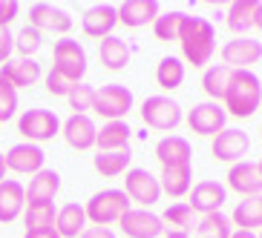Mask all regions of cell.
I'll list each match as a JSON object with an SVG mask.
<instances>
[{
	"label": "cell",
	"instance_id": "2e32d148",
	"mask_svg": "<svg viewBox=\"0 0 262 238\" xmlns=\"http://www.w3.org/2000/svg\"><path fill=\"white\" fill-rule=\"evenodd\" d=\"M228 187L239 195H262V169L259 161H239L228 169Z\"/></svg>",
	"mask_w": 262,
	"mask_h": 238
},
{
	"label": "cell",
	"instance_id": "1f68e13d",
	"mask_svg": "<svg viewBox=\"0 0 262 238\" xmlns=\"http://www.w3.org/2000/svg\"><path fill=\"white\" fill-rule=\"evenodd\" d=\"M156 84L162 89H167V92H173V89H179L185 84V63H182V58H176V55L162 58L159 66H156Z\"/></svg>",
	"mask_w": 262,
	"mask_h": 238
},
{
	"label": "cell",
	"instance_id": "7c38bea8",
	"mask_svg": "<svg viewBox=\"0 0 262 238\" xmlns=\"http://www.w3.org/2000/svg\"><path fill=\"white\" fill-rule=\"evenodd\" d=\"M116 26H118V6H113V3H95L81 17V29H84L86 38L104 40L113 35Z\"/></svg>",
	"mask_w": 262,
	"mask_h": 238
},
{
	"label": "cell",
	"instance_id": "5bb4252c",
	"mask_svg": "<svg viewBox=\"0 0 262 238\" xmlns=\"http://www.w3.org/2000/svg\"><path fill=\"white\" fill-rule=\"evenodd\" d=\"M228 201V187L219 184V181H199V184L190 190V209L193 213H202V215H210V213H222V204Z\"/></svg>",
	"mask_w": 262,
	"mask_h": 238
},
{
	"label": "cell",
	"instance_id": "44dd1931",
	"mask_svg": "<svg viewBox=\"0 0 262 238\" xmlns=\"http://www.w3.org/2000/svg\"><path fill=\"white\" fill-rule=\"evenodd\" d=\"M159 17V3L156 0H124L118 6V23L127 29H141Z\"/></svg>",
	"mask_w": 262,
	"mask_h": 238
},
{
	"label": "cell",
	"instance_id": "8992f818",
	"mask_svg": "<svg viewBox=\"0 0 262 238\" xmlns=\"http://www.w3.org/2000/svg\"><path fill=\"white\" fill-rule=\"evenodd\" d=\"M124 192L141 209H147V207H153V204H159V198H162V184H159V178L150 169L130 167L127 175H124Z\"/></svg>",
	"mask_w": 262,
	"mask_h": 238
},
{
	"label": "cell",
	"instance_id": "f35d334b",
	"mask_svg": "<svg viewBox=\"0 0 262 238\" xmlns=\"http://www.w3.org/2000/svg\"><path fill=\"white\" fill-rule=\"evenodd\" d=\"M17 112V89L0 77V123L12 121Z\"/></svg>",
	"mask_w": 262,
	"mask_h": 238
},
{
	"label": "cell",
	"instance_id": "f907efd6",
	"mask_svg": "<svg viewBox=\"0 0 262 238\" xmlns=\"http://www.w3.org/2000/svg\"><path fill=\"white\" fill-rule=\"evenodd\" d=\"M259 238H262V232H259Z\"/></svg>",
	"mask_w": 262,
	"mask_h": 238
},
{
	"label": "cell",
	"instance_id": "d4e9b609",
	"mask_svg": "<svg viewBox=\"0 0 262 238\" xmlns=\"http://www.w3.org/2000/svg\"><path fill=\"white\" fill-rule=\"evenodd\" d=\"M231 224H236V230H262V195L239 201L231 213Z\"/></svg>",
	"mask_w": 262,
	"mask_h": 238
},
{
	"label": "cell",
	"instance_id": "8d00e7d4",
	"mask_svg": "<svg viewBox=\"0 0 262 238\" xmlns=\"http://www.w3.org/2000/svg\"><path fill=\"white\" fill-rule=\"evenodd\" d=\"M162 221H164V227L170 224V227H176V230H185L187 232V227H193V209H190V204H187V201L170 204V207L164 209Z\"/></svg>",
	"mask_w": 262,
	"mask_h": 238
},
{
	"label": "cell",
	"instance_id": "ffe728a7",
	"mask_svg": "<svg viewBox=\"0 0 262 238\" xmlns=\"http://www.w3.org/2000/svg\"><path fill=\"white\" fill-rule=\"evenodd\" d=\"M26 209V187L15 178L0 184V224H12Z\"/></svg>",
	"mask_w": 262,
	"mask_h": 238
},
{
	"label": "cell",
	"instance_id": "ee69618b",
	"mask_svg": "<svg viewBox=\"0 0 262 238\" xmlns=\"http://www.w3.org/2000/svg\"><path fill=\"white\" fill-rule=\"evenodd\" d=\"M24 238H61L55 232V227H47V230H26Z\"/></svg>",
	"mask_w": 262,
	"mask_h": 238
},
{
	"label": "cell",
	"instance_id": "3957f363",
	"mask_svg": "<svg viewBox=\"0 0 262 238\" xmlns=\"http://www.w3.org/2000/svg\"><path fill=\"white\" fill-rule=\"evenodd\" d=\"M133 201L127 198L124 190H101L95 192L93 198L84 204L86 209V221L93 227H107V224H118L121 215L130 209Z\"/></svg>",
	"mask_w": 262,
	"mask_h": 238
},
{
	"label": "cell",
	"instance_id": "f1b7e54d",
	"mask_svg": "<svg viewBox=\"0 0 262 238\" xmlns=\"http://www.w3.org/2000/svg\"><path fill=\"white\" fill-rule=\"evenodd\" d=\"M256 12H259V3L256 0H236L228 9V26H231L236 35H245V32L256 29Z\"/></svg>",
	"mask_w": 262,
	"mask_h": 238
},
{
	"label": "cell",
	"instance_id": "4dcf8cb0",
	"mask_svg": "<svg viewBox=\"0 0 262 238\" xmlns=\"http://www.w3.org/2000/svg\"><path fill=\"white\" fill-rule=\"evenodd\" d=\"M133 164V152H130V146L127 149H116V152H98L93 158V167L98 175L104 178H116L121 175V172H127Z\"/></svg>",
	"mask_w": 262,
	"mask_h": 238
},
{
	"label": "cell",
	"instance_id": "9a60e30c",
	"mask_svg": "<svg viewBox=\"0 0 262 238\" xmlns=\"http://www.w3.org/2000/svg\"><path fill=\"white\" fill-rule=\"evenodd\" d=\"M3 161H6V169H12L17 175H35L43 169L47 152L38 144H17L9 152H3Z\"/></svg>",
	"mask_w": 262,
	"mask_h": 238
},
{
	"label": "cell",
	"instance_id": "74e56055",
	"mask_svg": "<svg viewBox=\"0 0 262 238\" xmlns=\"http://www.w3.org/2000/svg\"><path fill=\"white\" fill-rule=\"evenodd\" d=\"M70 109L72 115H86V109H93V100H95V86L90 84H78L75 89L70 92Z\"/></svg>",
	"mask_w": 262,
	"mask_h": 238
},
{
	"label": "cell",
	"instance_id": "30bf717a",
	"mask_svg": "<svg viewBox=\"0 0 262 238\" xmlns=\"http://www.w3.org/2000/svg\"><path fill=\"white\" fill-rule=\"evenodd\" d=\"M210 152H213L216 161H225V164H239L245 161V155L251 152V135L245 129H222L219 135L213 138V146H210Z\"/></svg>",
	"mask_w": 262,
	"mask_h": 238
},
{
	"label": "cell",
	"instance_id": "4fadbf2b",
	"mask_svg": "<svg viewBox=\"0 0 262 238\" xmlns=\"http://www.w3.org/2000/svg\"><path fill=\"white\" fill-rule=\"evenodd\" d=\"M262 61V43L254 38H233L222 46V63L231 69H251Z\"/></svg>",
	"mask_w": 262,
	"mask_h": 238
},
{
	"label": "cell",
	"instance_id": "484cf974",
	"mask_svg": "<svg viewBox=\"0 0 262 238\" xmlns=\"http://www.w3.org/2000/svg\"><path fill=\"white\" fill-rule=\"evenodd\" d=\"M130 126L127 121H107L104 126L98 129V152H116V149H127L130 146Z\"/></svg>",
	"mask_w": 262,
	"mask_h": 238
},
{
	"label": "cell",
	"instance_id": "ab89813d",
	"mask_svg": "<svg viewBox=\"0 0 262 238\" xmlns=\"http://www.w3.org/2000/svg\"><path fill=\"white\" fill-rule=\"evenodd\" d=\"M75 86L78 84H72L70 77H63L61 72H55V69L47 72V92L55 95V98H70V92L75 89Z\"/></svg>",
	"mask_w": 262,
	"mask_h": 238
},
{
	"label": "cell",
	"instance_id": "bcb514c9",
	"mask_svg": "<svg viewBox=\"0 0 262 238\" xmlns=\"http://www.w3.org/2000/svg\"><path fill=\"white\" fill-rule=\"evenodd\" d=\"M164 238H190L185 230H170V232H164Z\"/></svg>",
	"mask_w": 262,
	"mask_h": 238
},
{
	"label": "cell",
	"instance_id": "6da1fadb",
	"mask_svg": "<svg viewBox=\"0 0 262 238\" xmlns=\"http://www.w3.org/2000/svg\"><path fill=\"white\" fill-rule=\"evenodd\" d=\"M222 107L233 118H251L262 107V81L251 69H233Z\"/></svg>",
	"mask_w": 262,
	"mask_h": 238
},
{
	"label": "cell",
	"instance_id": "60d3db41",
	"mask_svg": "<svg viewBox=\"0 0 262 238\" xmlns=\"http://www.w3.org/2000/svg\"><path fill=\"white\" fill-rule=\"evenodd\" d=\"M17 12H20V6H17L15 0H0V26L9 29V23L17 17Z\"/></svg>",
	"mask_w": 262,
	"mask_h": 238
},
{
	"label": "cell",
	"instance_id": "e575fe53",
	"mask_svg": "<svg viewBox=\"0 0 262 238\" xmlns=\"http://www.w3.org/2000/svg\"><path fill=\"white\" fill-rule=\"evenodd\" d=\"M231 232H233V224L222 213L202 215V221L196 224V238H231Z\"/></svg>",
	"mask_w": 262,
	"mask_h": 238
},
{
	"label": "cell",
	"instance_id": "f6af8a7d",
	"mask_svg": "<svg viewBox=\"0 0 262 238\" xmlns=\"http://www.w3.org/2000/svg\"><path fill=\"white\" fill-rule=\"evenodd\" d=\"M231 238H259V235H256V232H251V230H233Z\"/></svg>",
	"mask_w": 262,
	"mask_h": 238
},
{
	"label": "cell",
	"instance_id": "ac0fdd59",
	"mask_svg": "<svg viewBox=\"0 0 262 238\" xmlns=\"http://www.w3.org/2000/svg\"><path fill=\"white\" fill-rule=\"evenodd\" d=\"M29 26H35L38 32L67 35L72 29V17L52 3H35V6H29Z\"/></svg>",
	"mask_w": 262,
	"mask_h": 238
},
{
	"label": "cell",
	"instance_id": "816d5d0a",
	"mask_svg": "<svg viewBox=\"0 0 262 238\" xmlns=\"http://www.w3.org/2000/svg\"><path fill=\"white\" fill-rule=\"evenodd\" d=\"M259 135H262V129H259Z\"/></svg>",
	"mask_w": 262,
	"mask_h": 238
},
{
	"label": "cell",
	"instance_id": "4316f807",
	"mask_svg": "<svg viewBox=\"0 0 262 238\" xmlns=\"http://www.w3.org/2000/svg\"><path fill=\"white\" fill-rule=\"evenodd\" d=\"M162 195H170V198H182L193 190V167H170L162 169Z\"/></svg>",
	"mask_w": 262,
	"mask_h": 238
},
{
	"label": "cell",
	"instance_id": "c3c4849f",
	"mask_svg": "<svg viewBox=\"0 0 262 238\" xmlns=\"http://www.w3.org/2000/svg\"><path fill=\"white\" fill-rule=\"evenodd\" d=\"M256 29L262 32V3H259V12H256Z\"/></svg>",
	"mask_w": 262,
	"mask_h": 238
},
{
	"label": "cell",
	"instance_id": "d590c367",
	"mask_svg": "<svg viewBox=\"0 0 262 238\" xmlns=\"http://www.w3.org/2000/svg\"><path fill=\"white\" fill-rule=\"evenodd\" d=\"M40 46H43V32H38L35 26H24L15 35V52L20 58H32Z\"/></svg>",
	"mask_w": 262,
	"mask_h": 238
},
{
	"label": "cell",
	"instance_id": "681fc988",
	"mask_svg": "<svg viewBox=\"0 0 262 238\" xmlns=\"http://www.w3.org/2000/svg\"><path fill=\"white\" fill-rule=\"evenodd\" d=\"M259 169H262V161H259Z\"/></svg>",
	"mask_w": 262,
	"mask_h": 238
},
{
	"label": "cell",
	"instance_id": "e0dca14e",
	"mask_svg": "<svg viewBox=\"0 0 262 238\" xmlns=\"http://www.w3.org/2000/svg\"><path fill=\"white\" fill-rule=\"evenodd\" d=\"M61 135L67 138V144L72 149H93L95 141H98V126L90 115H70L61 123Z\"/></svg>",
	"mask_w": 262,
	"mask_h": 238
},
{
	"label": "cell",
	"instance_id": "b9f144b4",
	"mask_svg": "<svg viewBox=\"0 0 262 238\" xmlns=\"http://www.w3.org/2000/svg\"><path fill=\"white\" fill-rule=\"evenodd\" d=\"M15 52V38H12V32L9 29H3L0 26V66L9 61V55Z\"/></svg>",
	"mask_w": 262,
	"mask_h": 238
},
{
	"label": "cell",
	"instance_id": "7bdbcfd3",
	"mask_svg": "<svg viewBox=\"0 0 262 238\" xmlns=\"http://www.w3.org/2000/svg\"><path fill=\"white\" fill-rule=\"evenodd\" d=\"M78 238H116V232L110 230V227H86Z\"/></svg>",
	"mask_w": 262,
	"mask_h": 238
},
{
	"label": "cell",
	"instance_id": "7dc6e473",
	"mask_svg": "<svg viewBox=\"0 0 262 238\" xmlns=\"http://www.w3.org/2000/svg\"><path fill=\"white\" fill-rule=\"evenodd\" d=\"M6 181V161H3V152H0V184Z\"/></svg>",
	"mask_w": 262,
	"mask_h": 238
},
{
	"label": "cell",
	"instance_id": "cb8c5ba5",
	"mask_svg": "<svg viewBox=\"0 0 262 238\" xmlns=\"http://www.w3.org/2000/svg\"><path fill=\"white\" fill-rule=\"evenodd\" d=\"M86 209L84 204H67V207L58 209V218H55V232L61 238H78L81 232L86 230Z\"/></svg>",
	"mask_w": 262,
	"mask_h": 238
},
{
	"label": "cell",
	"instance_id": "83f0119b",
	"mask_svg": "<svg viewBox=\"0 0 262 238\" xmlns=\"http://www.w3.org/2000/svg\"><path fill=\"white\" fill-rule=\"evenodd\" d=\"M98 58H101V63H104L107 69L121 72L124 66L130 63V46H127L121 38L110 35V38L98 40Z\"/></svg>",
	"mask_w": 262,
	"mask_h": 238
},
{
	"label": "cell",
	"instance_id": "603a6c76",
	"mask_svg": "<svg viewBox=\"0 0 262 238\" xmlns=\"http://www.w3.org/2000/svg\"><path fill=\"white\" fill-rule=\"evenodd\" d=\"M0 77H3L6 84H12L15 89H20V86H32V84H38V77H40V63L35 61V58L6 61L3 66H0Z\"/></svg>",
	"mask_w": 262,
	"mask_h": 238
},
{
	"label": "cell",
	"instance_id": "836d02e7",
	"mask_svg": "<svg viewBox=\"0 0 262 238\" xmlns=\"http://www.w3.org/2000/svg\"><path fill=\"white\" fill-rule=\"evenodd\" d=\"M55 218H58L55 201H43V204H26V209H24L26 230H47V227H55Z\"/></svg>",
	"mask_w": 262,
	"mask_h": 238
},
{
	"label": "cell",
	"instance_id": "7402d4cb",
	"mask_svg": "<svg viewBox=\"0 0 262 238\" xmlns=\"http://www.w3.org/2000/svg\"><path fill=\"white\" fill-rule=\"evenodd\" d=\"M61 192V175L55 169H40L32 175L26 184V204H43V201H55V195Z\"/></svg>",
	"mask_w": 262,
	"mask_h": 238
},
{
	"label": "cell",
	"instance_id": "ba28073f",
	"mask_svg": "<svg viewBox=\"0 0 262 238\" xmlns=\"http://www.w3.org/2000/svg\"><path fill=\"white\" fill-rule=\"evenodd\" d=\"M187 126H190V132H196L202 138H216L222 129H228V112H225V107L216 103V100L196 103V107L187 112Z\"/></svg>",
	"mask_w": 262,
	"mask_h": 238
},
{
	"label": "cell",
	"instance_id": "277c9868",
	"mask_svg": "<svg viewBox=\"0 0 262 238\" xmlns=\"http://www.w3.org/2000/svg\"><path fill=\"white\" fill-rule=\"evenodd\" d=\"M141 121L156 132H173L182 123V107L167 95H150L141 103Z\"/></svg>",
	"mask_w": 262,
	"mask_h": 238
},
{
	"label": "cell",
	"instance_id": "d6a6232c",
	"mask_svg": "<svg viewBox=\"0 0 262 238\" xmlns=\"http://www.w3.org/2000/svg\"><path fill=\"white\" fill-rule=\"evenodd\" d=\"M187 17L185 12H164V15H159L153 20V35L162 43H170V40H179L182 38V29H185L187 23Z\"/></svg>",
	"mask_w": 262,
	"mask_h": 238
},
{
	"label": "cell",
	"instance_id": "52a82bcc",
	"mask_svg": "<svg viewBox=\"0 0 262 238\" xmlns=\"http://www.w3.org/2000/svg\"><path fill=\"white\" fill-rule=\"evenodd\" d=\"M17 132L26 138V144H40V141H52L61 132V121L52 109H26L17 118Z\"/></svg>",
	"mask_w": 262,
	"mask_h": 238
},
{
	"label": "cell",
	"instance_id": "f546056e",
	"mask_svg": "<svg viewBox=\"0 0 262 238\" xmlns=\"http://www.w3.org/2000/svg\"><path fill=\"white\" fill-rule=\"evenodd\" d=\"M231 75H233V69L225 66V63H213V66L205 69V75H202V89L208 92L210 100H216V103L225 100V92L231 86Z\"/></svg>",
	"mask_w": 262,
	"mask_h": 238
},
{
	"label": "cell",
	"instance_id": "5b68a950",
	"mask_svg": "<svg viewBox=\"0 0 262 238\" xmlns=\"http://www.w3.org/2000/svg\"><path fill=\"white\" fill-rule=\"evenodd\" d=\"M52 69L61 72L63 77H70L72 84H84V75H86V52H84V46H81L78 40H72V38L55 40Z\"/></svg>",
	"mask_w": 262,
	"mask_h": 238
},
{
	"label": "cell",
	"instance_id": "7a4b0ae2",
	"mask_svg": "<svg viewBox=\"0 0 262 238\" xmlns=\"http://www.w3.org/2000/svg\"><path fill=\"white\" fill-rule=\"evenodd\" d=\"M179 43H182L185 61L193 63L196 69L205 66V63H210V58H213V52H216V29H213V23H210L208 17L190 15L187 23H185V29H182Z\"/></svg>",
	"mask_w": 262,
	"mask_h": 238
},
{
	"label": "cell",
	"instance_id": "8fae6325",
	"mask_svg": "<svg viewBox=\"0 0 262 238\" xmlns=\"http://www.w3.org/2000/svg\"><path fill=\"white\" fill-rule=\"evenodd\" d=\"M121 230L127 238H162L164 235V221L162 215L150 213V209H127L121 215Z\"/></svg>",
	"mask_w": 262,
	"mask_h": 238
},
{
	"label": "cell",
	"instance_id": "9c48e42d",
	"mask_svg": "<svg viewBox=\"0 0 262 238\" xmlns=\"http://www.w3.org/2000/svg\"><path fill=\"white\" fill-rule=\"evenodd\" d=\"M93 109L107 121H124V115L133 109V92L121 84H107L95 89Z\"/></svg>",
	"mask_w": 262,
	"mask_h": 238
},
{
	"label": "cell",
	"instance_id": "d6986e66",
	"mask_svg": "<svg viewBox=\"0 0 262 238\" xmlns=\"http://www.w3.org/2000/svg\"><path fill=\"white\" fill-rule=\"evenodd\" d=\"M156 158H159L162 169H170V167H190V161H193L190 141L182 138V135H164V138L156 144Z\"/></svg>",
	"mask_w": 262,
	"mask_h": 238
}]
</instances>
